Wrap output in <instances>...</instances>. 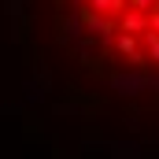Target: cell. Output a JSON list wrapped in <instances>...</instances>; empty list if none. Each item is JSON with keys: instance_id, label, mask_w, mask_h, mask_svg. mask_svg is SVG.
<instances>
[{"instance_id": "cell-1", "label": "cell", "mask_w": 159, "mask_h": 159, "mask_svg": "<svg viewBox=\"0 0 159 159\" xmlns=\"http://www.w3.org/2000/svg\"><path fill=\"white\" fill-rule=\"evenodd\" d=\"M85 37L133 70H159V0H70Z\"/></svg>"}]
</instances>
